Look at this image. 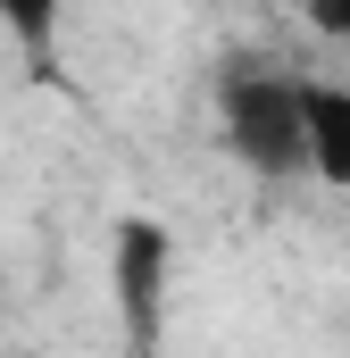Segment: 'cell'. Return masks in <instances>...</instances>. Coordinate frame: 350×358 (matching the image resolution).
I'll return each mask as SVG.
<instances>
[{"instance_id": "2", "label": "cell", "mask_w": 350, "mask_h": 358, "mask_svg": "<svg viewBox=\"0 0 350 358\" xmlns=\"http://www.w3.org/2000/svg\"><path fill=\"white\" fill-rule=\"evenodd\" d=\"M108 283H117V317H125V342L150 350L159 325H167V283H175V242L150 217H125L117 242H108Z\"/></svg>"}, {"instance_id": "5", "label": "cell", "mask_w": 350, "mask_h": 358, "mask_svg": "<svg viewBox=\"0 0 350 358\" xmlns=\"http://www.w3.org/2000/svg\"><path fill=\"white\" fill-rule=\"evenodd\" d=\"M0 358H8V275H0Z\"/></svg>"}, {"instance_id": "1", "label": "cell", "mask_w": 350, "mask_h": 358, "mask_svg": "<svg viewBox=\"0 0 350 358\" xmlns=\"http://www.w3.org/2000/svg\"><path fill=\"white\" fill-rule=\"evenodd\" d=\"M300 84L292 67L275 59H234L217 76V125H225V150L267 183L309 176V150H300Z\"/></svg>"}, {"instance_id": "4", "label": "cell", "mask_w": 350, "mask_h": 358, "mask_svg": "<svg viewBox=\"0 0 350 358\" xmlns=\"http://www.w3.org/2000/svg\"><path fill=\"white\" fill-rule=\"evenodd\" d=\"M317 34H334V42H350V8H317Z\"/></svg>"}, {"instance_id": "3", "label": "cell", "mask_w": 350, "mask_h": 358, "mask_svg": "<svg viewBox=\"0 0 350 358\" xmlns=\"http://www.w3.org/2000/svg\"><path fill=\"white\" fill-rule=\"evenodd\" d=\"M300 150L326 192H350V84H334V76L300 84Z\"/></svg>"}]
</instances>
